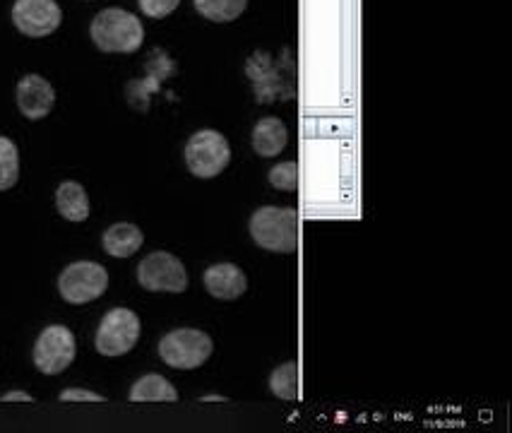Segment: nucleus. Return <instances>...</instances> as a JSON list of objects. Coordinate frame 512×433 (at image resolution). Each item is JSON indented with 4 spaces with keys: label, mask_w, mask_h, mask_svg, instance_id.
<instances>
[{
    "label": "nucleus",
    "mask_w": 512,
    "mask_h": 433,
    "mask_svg": "<svg viewBox=\"0 0 512 433\" xmlns=\"http://www.w3.org/2000/svg\"><path fill=\"white\" fill-rule=\"evenodd\" d=\"M248 229L263 251L294 253L299 243V215L291 207H258L250 217Z\"/></svg>",
    "instance_id": "1"
},
{
    "label": "nucleus",
    "mask_w": 512,
    "mask_h": 433,
    "mask_svg": "<svg viewBox=\"0 0 512 433\" xmlns=\"http://www.w3.org/2000/svg\"><path fill=\"white\" fill-rule=\"evenodd\" d=\"M92 41L104 53H135L145 41V27L138 15L123 8H106L89 27Z\"/></svg>",
    "instance_id": "2"
},
{
    "label": "nucleus",
    "mask_w": 512,
    "mask_h": 433,
    "mask_svg": "<svg viewBox=\"0 0 512 433\" xmlns=\"http://www.w3.org/2000/svg\"><path fill=\"white\" fill-rule=\"evenodd\" d=\"M214 344L207 332L195 328H178L159 342V357L166 366L178 371H193L212 357Z\"/></svg>",
    "instance_id": "3"
},
{
    "label": "nucleus",
    "mask_w": 512,
    "mask_h": 433,
    "mask_svg": "<svg viewBox=\"0 0 512 433\" xmlns=\"http://www.w3.org/2000/svg\"><path fill=\"white\" fill-rule=\"evenodd\" d=\"M106 289H109V272L104 265L92 263V260L70 263L58 277V292H61L63 301L73 306L97 301L99 296H104Z\"/></svg>",
    "instance_id": "4"
},
{
    "label": "nucleus",
    "mask_w": 512,
    "mask_h": 433,
    "mask_svg": "<svg viewBox=\"0 0 512 433\" xmlns=\"http://www.w3.org/2000/svg\"><path fill=\"white\" fill-rule=\"evenodd\" d=\"M231 147L229 140L217 130H198L186 142V164L190 174L198 179H214L229 166Z\"/></svg>",
    "instance_id": "5"
},
{
    "label": "nucleus",
    "mask_w": 512,
    "mask_h": 433,
    "mask_svg": "<svg viewBox=\"0 0 512 433\" xmlns=\"http://www.w3.org/2000/svg\"><path fill=\"white\" fill-rule=\"evenodd\" d=\"M140 340V318L130 308H113L101 318L94 347L101 357H123Z\"/></svg>",
    "instance_id": "6"
},
{
    "label": "nucleus",
    "mask_w": 512,
    "mask_h": 433,
    "mask_svg": "<svg viewBox=\"0 0 512 433\" xmlns=\"http://www.w3.org/2000/svg\"><path fill=\"white\" fill-rule=\"evenodd\" d=\"M138 282L147 292L183 294L188 289V272L176 255L154 251L138 265Z\"/></svg>",
    "instance_id": "7"
},
{
    "label": "nucleus",
    "mask_w": 512,
    "mask_h": 433,
    "mask_svg": "<svg viewBox=\"0 0 512 433\" xmlns=\"http://www.w3.org/2000/svg\"><path fill=\"white\" fill-rule=\"evenodd\" d=\"M77 342L75 335L65 325H49L41 330L34 344V366L44 376H58L75 361Z\"/></svg>",
    "instance_id": "8"
},
{
    "label": "nucleus",
    "mask_w": 512,
    "mask_h": 433,
    "mask_svg": "<svg viewBox=\"0 0 512 433\" xmlns=\"http://www.w3.org/2000/svg\"><path fill=\"white\" fill-rule=\"evenodd\" d=\"M63 22V10L56 0H15L13 25L25 37L44 39Z\"/></svg>",
    "instance_id": "9"
},
{
    "label": "nucleus",
    "mask_w": 512,
    "mask_h": 433,
    "mask_svg": "<svg viewBox=\"0 0 512 433\" xmlns=\"http://www.w3.org/2000/svg\"><path fill=\"white\" fill-rule=\"evenodd\" d=\"M56 104V90L41 75H25L17 82V109L29 121H41L51 114Z\"/></svg>",
    "instance_id": "10"
},
{
    "label": "nucleus",
    "mask_w": 512,
    "mask_h": 433,
    "mask_svg": "<svg viewBox=\"0 0 512 433\" xmlns=\"http://www.w3.org/2000/svg\"><path fill=\"white\" fill-rule=\"evenodd\" d=\"M205 289L214 299L222 301H236L248 292V277L238 265L234 263H217L210 265L202 275Z\"/></svg>",
    "instance_id": "11"
},
{
    "label": "nucleus",
    "mask_w": 512,
    "mask_h": 433,
    "mask_svg": "<svg viewBox=\"0 0 512 433\" xmlns=\"http://www.w3.org/2000/svg\"><path fill=\"white\" fill-rule=\"evenodd\" d=\"M250 140H253L255 154H260V157H277L287 147L289 130L282 123V118L265 116L255 123Z\"/></svg>",
    "instance_id": "12"
},
{
    "label": "nucleus",
    "mask_w": 512,
    "mask_h": 433,
    "mask_svg": "<svg viewBox=\"0 0 512 433\" xmlns=\"http://www.w3.org/2000/svg\"><path fill=\"white\" fill-rule=\"evenodd\" d=\"M142 243H145L142 231L135 227V224L128 222L113 224V227L106 229L104 236H101V246H104V251L109 253L111 258H130V255L140 251Z\"/></svg>",
    "instance_id": "13"
},
{
    "label": "nucleus",
    "mask_w": 512,
    "mask_h": 433,
    "mask_svg": "<svg viewBox=\"0 0 512 433\" xmlns=\"http://www.w3.org/2000/svg\"><path fill=\"white\" fill-rule=\"evenodd\" d=\"M56 207L63 219L68 222H85L89 217L87 191L75 181H65L56 191Z\"/></svg>",
    "instance_id": "14"
},
{
    "label": "nucleus",
    "mask_w": 512,
    "mask_h": 433,
    "mask_svg": "<svg viewBox=\"0 0 512 433\" xmlns=\"http://www.w3.org/2000/svg\"><path fill=\"white\" fill-rule=\"evenodd\" d=\"M176 388L159 373H147L140 381H135L130 390V402H176Z\"/></svg>",
    "instance_id": "15"
},
{
    "label": "nucleus",
    "mask_w": 512,
    "mask_h": 433,
    "mask_svg": "<svg viewBox=\"0 0 512 433\" xmlns=\"http://www.w3.org/2000/svg\"><path fill=\"white\" fill-rule=\"evenodd\" d=\"M195 10L210 22H234L248 8V0H193Z\"/></svg>",
    "instance_id": "16"
},
{
    "label": "nucleus",
    "mask_w": 512,
    "mask_h": 433,
    "mask_svg": "<svg viewBox=\"0 0 512 433\" xmlns=\"http://www.w3.org/2000/svg\"><path fill=\"white\" fill-rule=\"evenodd\" d=\"M270 390L279 400H299V366L294 361L277 366L270 376Z\"/></svg>",
    "instance_id": "17"
},
{
    "label": "nucleus",
    "mask_w": 512,
    "mask_h": 433,
    "mask_svg": "<svg viewBox=\"0 0 512 433\" xmlns=\"http://www.w3.org/2000/svg\"><path fill=\"white\" fill-rule=\"evenodd\" d=\"M20 179V152L10 138L0 135V191H10Z\"/></svg>",
    "instance_id": "18"
},
{
    "label": "nucleus",
    "mask_w": 512,
    "mask_h": 433,
    "mask_svg": "<svg viewBox=\"0 0 512 433\" xmlns=\"http://www.w3.org/2000/svg\"><path fill=\"white\" fill-rule=\"evenodd\" d=\"M270 183L277 191H296L299 188V164L282 162L270 169Z\"/></svg>",
    "instance_id": "19"
},
{
    "label": "nucleus",
    "mask_w": 512,
    "mask_h": 433,
    "mask_svg": "<svg viewBox=\"0 0 512 433\" xmlns=\"http://www.w3.org/2000/svg\"><path fill=\"white\" fill-rule=\"evenodd\" d=\"M140 10L152 20H162V17L171 15L181 5V0H138Z\"/></svg>",
    "instance_id": "20"
},
{
    "label": "nucleus",
    "mask_w": 512,
    "mask_h": 433,
    "mask_svg": "<svg viewBox=\"0 0 512 433\" xmlns=\"http://www.w3.org/2000/svg\"><path fill=\"white\" fill-rule=\"evenodd\" d=\"M106 397L85 388H68L61 393V402H104Z\"/></svg>",
    "instance_id": "21"
},
{
    "label": "nucleus",
    "mask_w": 512,
    "mask_h": 433,
    "mask_svg": "<svg viewBox=\"0 0 512 433\" xmlns=\"http://www.w3.org/2000/svg\"><path fill=\"white\" fill-rule=\"evenodd\" d=\"M0 402H34V397L29 393H22V390H13V393H5L0 397Z\"/></svg>",
    "instance_id": "22"
}]
</instances>
